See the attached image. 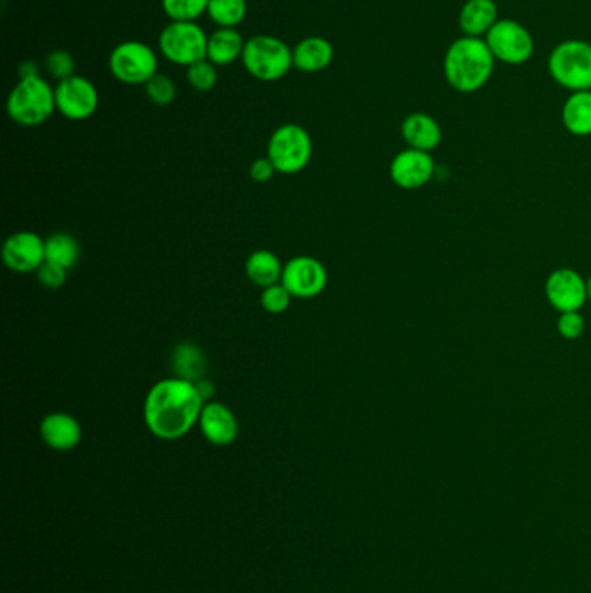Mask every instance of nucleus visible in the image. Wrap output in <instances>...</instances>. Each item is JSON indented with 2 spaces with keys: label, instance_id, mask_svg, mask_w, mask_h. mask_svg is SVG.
<instances>
[{
  "label": "nucleus",
  "instance_id": "nucleus-1",
  "mask_svg": "<svg viewBox=\"0 0 591 593\" xmlns=\"http://www.w3.org/2000/svg\"><path fill=\"white\" fill-rule=\"evenodd\" d=\"M203 405L196 384L177 377L163 378L146 394L144 424L158 439L176 441L198 424Z\"/></svg>",
  "mask_w": 591,
  "mask_h": 593
},
{
  "label": "nucleus",
  "instance_id": "nucleus-2",
  "mask_svg": "<svg viewBox=\"0 0 591 593\" xmlns=\"http://www.w3.org/2000/svg\"><path fill=\"white\" fill-rule=\"evenodd\" d=\"M494 66L496 59L486 40L462 35L444 54L442 72L451 89L460 94H474L491 80Z\"/></svg>",
  "mask_w": 591,
  "mask_h": 593
},
{
  "label": "nucleus",
  "instance_id": "nucleus-3",
  "mask_svg": "<svg viewBox=\"0 0 591 593\" xmlns=\"http://www.w3.org/2000/svg\"><path fill=\"white\" fill-rule=\"evenodd\" d=\"M54 111L56 92L42 77L20 80L7 98V115L21 127L46 124Z\"/></svg>",
  "mask_w": 591,
  "mask_h": 593
},
{
  "label": "nucleus",
  "instance_id": "nucleus-4",
  "mask_svg": "<svg viewBox=\"0 0 591 593\" xmlns=\"http://www.w3.org/2000/svg\"><path fill=\"white\" fill-rule=\"evenodd\" d=\"M548 73L567 91H591V44L569 39L553 47L548 56Z\"/></svg>",
  "mask_w": 591,
  "mask_h": 593
},
{
  "label": "nucleus",
  "instance_id": "nucleus-5",
  "mask_svg": "<svg viewBox=\"0 0 591 593\" xmlns=\"http://www.w3.org/2000/svg\"><path fill=\"white\" fill-rule=\"evenodd\" d=\"M241 61L254 79L276 82L292 70L293 51L278 37L257 35L247 40Z\"/></svg>",
  "mask_w": 591,
  "mask_h": 593
},
{
  "label": "nucleus",
  "instance_id": "nucleus-6",
  "mask_svg": "<svg viewBox=\"0 0 591 593\" xmlns=\"http://www.w3.org/2000/svg\"><path fill=\"white\" fill-rule=\"evenodd\" d=\"M267 158L276 172L290 176L306 169L312 158V139L309 132L297 124H285L273 132L267 144Z\"/></svg>",
  "mask_w": 591,
  "mask_h": 593
},
{
  "label": "nucleus",
  "instance_id": "nucleus-7",
  "mask_svg": "<svg viewBox=\"0 0 591 593\" xmlns=\"http://www.w3.org/2000/svg\"><path fill=\"white\" fill-rule=\"evenodd\" d=\"M160 53L174 65H195L207 59L208 37L195 21H172L158 39Z\"/></svg>",
  "mask_w": 591,
  "mask_h": 593
},
{
  "label": "nucleus",
  "instance_id": "nucleus-8",
  "mask_svg": "<svg viewBox=\"0 0 591 593\" xmlns=\"http://www.w3.org/2000/svg\"><path fill=\"white\" fill-rule=\"evenodd\" d=\"M110 72L125 85H146L158 73V56L148 44L125 40L110 54Z\"/></svg>",
  "mask_w": 591,
  "mask_h": 593
},
{
  "label": "nucleus",
  "instance_id": "nucleus-9",
  "mask_svg": "<svg viewBox=\"0 0 591 593\" xmlns=\"http://www.w3.org/2000/svg\"><path fill=\"white\" fill-rule=\"evenodd\" d=\"M484 40L494 59L505 65H526L536 49L531 32L515 20H498Z\"/></svg>",
  "mask_w": 591,
  "mask_h": 593
},
{
  "label": "nucleus",
  "instance_id": "nucleus-10",
  "mask_svg": "<svg viewBox=\"0 0 591 593\" xmlns=\"http://www.w3.org/2000/svg\"><path fill=\"white\" fill-rule=\"evenodd\" d=\"M56 110L73 122L91 118L99 106V92L91 80L73 75L56 85Z\"/></svg>",
  "mask_w": 591,
  "mask_h": 593
},
{
  "label": "nucleus",
  "instance_id": "nucleus-11",
  "mask_svg": "<svg viewBox=\"0 0 591 593\" xmlns=\"http://www.w3.org/2000/svg\"><path fill=\"white\" fill-rule=\"evenodd\" d=\"M281 283L297 299H314L325 292L328 273L323 262L309 255H299L286 262Z\"/></svg>",
  "mask_w": 591,
  "mask_h": 593
},
{
  "label": "nucleus",
  "instance_id": "nucleus-12",
  "mask_svg": "<svg viewBox=\"0 0 591 593\" xmlns=\"http://www.w3.org/2000/svg\"><path fill=\"white\" fill-rule=\"evenodd\" d=\"M545 297L548 304L560 313L579 311L585 306L586 280L571 268H559L546 278Z\"/></svg>",
  "mask_w": 591,
  "mask_h": 593
},
{
  "label": "nucleus",
  "instance_id": "nucleus-13",
  "mask_svg": "<svg viewBox=\"0 0 591 593\" xmlns=\"http://www.w3.org/2000/svg\"><path fill=\"white\" fill-rule=\"evenodd\" d=\"M436 172V162L427 151L406 150L399 151L396 157L390 162L389 174L392 183L397 188L406 189V191H415L429 184L430 179Z\"/></svg>",
  "mask_w": 591,
  "mask_h": 593
},
{
  "label": "nucleus",
  "instance_id": "nucleus-14",
  "mask_svg": "<svg viewBox=\"0 0 591 593\" xmlns=\"http://www.w3.org/2000/svg\"><path fill=\"white\" fill-rule=\"evenodd\" d=\"M2 259L14 273H37L46 262V240L32 231H18L4 243Z\"/></svg>",
  "mask_w": 591,
  "mask_h": 593
},
{
  "label": "nucleus",
  "instance_id": "nucleus-15",
  "mask_svg": "<svg viewBox=\"0 0 591 593\" xmlns=\"http://www.w3.org/2000/svg\"><path fill=\"white\" fill-rule=\"evenodd\" d=\"M198 424L208 443L215 446H228L238 437L240 431L238 420L231 408L217 401H208L203 405Z\"/></svg>",
  "mask_w": 591,
  "mask_h": 593
},
{
  "label": "nucleus",
  "instance_id": "nucleus-16",
  "mask_svg": "<svg viewBox=\"0 0 591 593\" xmlns=\"http://www.w3.org/2000/svg\"><path fill=\"white\" fill-rule=\"evenodd\" d=\"M40 436L52 450L70 451L80 443L82 427L70 413L56 411L40 422Z\"/></svg>",
  "mask_w": 591,
  "mask_h": 593
},
{
  "label": "nucleus",
  "instance_id": "nucleus-17",
  "mask_svg": "<svg viewBox=\"0 0 591 593\" xmlns=\"http://www.w3.org/2000/svg\"><path fill=\"white\" fill-rule=\"evenodd\" d=\"M401 136L404 143L408 144V148L427 151V153H432L442 143V129L439 122L436 118L420 111L404 118Z\"/></svg>",
  "mask_w": 591,
  "mask_h": 593
},
{
  "label": "nucleus",
  "instance_id": "nucleus-18",
  "mask_svg": "<svg viewBox=\"0 0 591 593\" xmlns=\"http://www.w3.org/2000/svg\"><path fill=\"white\" fill-rule=\"evenodd\" d=\"M498 20L496 0H467L458 16V27L465 37L484 39Z\"/></svg>",
  "mask_w": 591,
  "mask_h": 593
},
{
  "label": "nucleus",
  "instance_id": "nucleus-19",
  "mask_svg": "<svg viewBox=\"0 0 591 593\" xmlns=\"http://www.w3.org/2000/svg\"><path fill=\"white\" fill-rule=\"evenodd\" d=\"M335 49L323 37H307L293 49V68L302 73H319L332 65Z\"/></svg>",
  "mask_w": 591,
  "mask_h": 593
},
{
  "label": "nucleus",
  "instance_id": "nucleus-20",
  "mask_svg": "<svg viewBox=\"0 0 591 593\" xmlns=\"http://www.w3.org/2000/svg\"><path fill=\"white\" fill-rule=\"evenodd\" d=\"M245 40L236 28H219L208 37L207 59L215 66H228L243 56Z\"/></svg>",
  "mask_w": 591,
  "mask_h": 593
},
{
  "label": "nucleus",
  "instance_id": "nucleus-21",
  "mask_svg": "<svg viewBox=\"0 0 591 593\" xmlns=\"http://www.w3.org/2000/svg\"><path fill=\"white\" fill-rule=\"evenodd\" d=\"M562 124L572 136H591V91L571 92L562 106Z\"/></svg>",
  "mask_w": 591,
  "mask_h": 593
},
{
  "label": "nucleus",
  "instance_id": "nucleus-22",
  "mask_svg": "<svg viewBox=\"0 0 591 593\" xmlns=\"http://www.w3.org/2000/svg\"><path fill=\"white\" fill-rule=\"evenodd\" d=\"M283 268L285 266L281 264L278 255L271 250H255L245 262V273H247L248 280L260 288L281 283Z\"/></svg>",
  "mask_w": 591,
  "mask_h": 593
},
{
  "label": "nucleus",
  "instance_id": "nucleus-23",
  "mask_svg": "<svg viewBox=\"0 0 591 593\" xmlns=\"http://www.w3.org/2000/svg\"><path fill=\"white\" fill-rule=\"evenodd\" d=\"M172 370L177 378L196 384L198 380L205 378L207 358L200 347L184 342L172 352Z\"/></svg>",
  "mask_w": 591,
  "mask_h": 593
},
{
  "label": "nucleus",
  "instance_id": "nucleus-24",
  "mask_svg": "<svg viewBox=\"0 0 591 593\" xmlns=\"http://www.w3.org/2000/svg\"><path fill=\"white\" fill-rule=\"evenodd\" d=\"M78 259H80V245L72 235L54 233L46 238V261L54 262L70 271L77 266Z\"/></svg>",
  "mask_w": 591,
  "mask_h": 593
},
{
  "label": "nucleus",
  "instance_id": "nucleus-25",
  "mask_svg": "<svg viewBox=\"0 0 591 593\" xmlns=\"http://www.w3.org/2000/svg\"><path fill=\"white\" fill-rule=\"evenodd\" d=\"M247 0H210L207 13L219 28H234L247 16Z\"/></svg>",
  "mask_w": 591,
  "mask_h": 593
},
{
  "label": "nucleus",
  "instance_id": "nucleus-26",
  "mask_svg": "<svg viewBox=\"0 0 591 593\" xmlns=\"http://www.w3.org/2000/svg\"><path fill=\"white\" fill-rule=\"evenodd\" d=\"M210 0H162L165 14L172 21H196L207 13Z\"/></svg>",
  "mask_w": 591,
  "mask_h": 593
},
{
  "label": "nucleus",
  "instance_id": "nucleus-27",
  "mask_svg": "<svg viewBox=\"0 0 591 593\" xmlns=\"http://www.w3.org/2000/svg\"><path fill=\"white\" fill-rule=\"evenodd\" d=\"M186 79H188L189 85L195 91L207 92L214 89L219 75H217V68H215L214 63H210L208 59H202L195 65L188 66Z\"/></svg>",
  "mask_w": 591,
  "mask_h": 593
},
{
  "label": "nucleus",
  "instance_id": "nucleus-28",
  "mask_svg": "<svg viewBox=\"0 0 591 593\" xmlns=\"http://www.w3.org/2000/svg\"><path fill=\"white\" fill-rule=\"evenodd\" d=\"M146 89V96L150 99L151 103H155L156 106H169L174 99H176V84L174 80L162 75V73H156L155 77L144 85Z\"/></svg>",
  "mask_w": 591,
  "mask_h": 593
},
{
  "label": "nucleus",
  "instance_id": "nucleus-29",
  "mask_svg": "<svg viewBox=\"0 0 591 593\" xmlns=\"http://www.w3.org/2000/svg\"><path fill=\"white\" fill-rule=\"evenodd\" d=\"M293 295L286 290L283 283H276L271 287L262 288L260 295V304L269 314L285 313L286 309L292 304Z\"/></svg>",
  "mask_w": 591,
  "mask_h": 593
},
{
  "label": "nucleus",
  "instance_id": "nucleus-30",
  "mask_svg": "<svg viewBox=\"0 0 591 593\" xmlns=\"http://www.w3.org/2000/svg\"><path fill=\"white\" fill-rule=\"evenodd\" d=\"M46 70L52 79L61 80L70 79L75 75V59L72 54L63 49L52 51L46 58Z\"/></svg>",
  "mask_w": 591,
  "mask_h": 593
},
{
  "label": "nucleus",
  "instance_id": "nucleus-31",
  "mask_svg": "<svg viewBox=\"0 0 591 593\" xmlns=\"http://www.w3.org/2000/svg\"><path fill=\"white\" fill-rule=\"evenodd\" d=\"M585 318L579 314V311L571 313H560L557 320V332L566 340H578L585 333Z\"/></svg>",
  "mask_w": 591,
  "mask_h": 593
},
{
  "label": "nucleus",
  "instance_id": "nucleus-32",
  "mask_svg": "<svg viewBox=\"0 0 591 593\" xmlns=\"http://www.w3.org/2000/svg\"><path fill=\"white\" fill-rule=\"evenodd\" d=\"M66 276H68V269L61 268L58 264L49 261L44 262L37 271L40 285L49 288V290H58V288L63 287Z\"/></svg>",
  "mask_w": 591,
  "mask_h": 593
},
{
  "label": "nucleus",
  "instance_id": "nucleus-33",
  "mask_svg": "<svg viewBox=\"0 0 591 593\" xmlns=\"http://www.w3.org/2000/svg\"><path fill=\"white\" fill-rule=\"evenodd\" d=\"M276 174V167L269 158H259L250 165V177L254 179L255 183H267L273 179Z\"/></svg>",
  "mask_w": 591,
  "mask_h": 593
},
{
  "label": "nucleus",
  "instance_id": "nucleus-34",
  "mask_svg": "<svg viewBox=\"0 0 591 593\" xmlns=\"http://www.w3.org/2000/svg\"><path fill=\"white\" fill-rule=\"evenodd\" d=\"M18 75H20V80L37 79L40 77L39 65L35 61H23L18 68Z\"/></svg>",
  "mask_w": 591,
  "mask_h": 593
},
{
  "label": "nucleus",
  "instance_id": "nucleus-35",
  "mask_svg": "<svg viewBox=\"0 0 591 593\" xmlns=\"http://www.w3.org/2000/svg\"><path fill=\"white\" fill-rule=\"evenodd\" d=\"M196 389L200 392V396H202L203 401L208 403V401H212V398L215 396V385L207 380V378H202V380H198L196 382Z\"/></svg>",
  "mask_w": 591,
  "mask_h": 593
},
{
  "label": "nucleus",
  "instance_id": "nucleus-36",
  "mask_svg": "<svg viewBox=\"0 0 591 593\" xmlns=\"http://www.w3.org/2000/svg\"><path fill=\"white\" fill-rule=\"evenodd\" d=\"M586 297H588V300L591 302V276L586 280Z\"/></svg>",
  "mask_w": 591,
  "mask_h": 593
}]
</instances>
